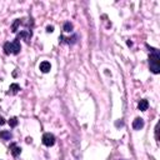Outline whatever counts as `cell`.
<instances>
[{
	"mask_svg": "<svg viewBox=\"0 0 160 160\" xmlns=\"http://www.w3.org/2000/svg\"><path fill=\"white\" fill-rule=\"evenodd\" d=\"M149 68H150V70L154 74H159L160 73V57H159L158 49L151 51V54L149 57Z\"/></svg>",
	"mask_w": 160,
	"mask_h": 160,
	"instance_id": "cell-1",
	"label": "cell"
},
{
	"mask_svg": "<svg viewBox=\"0 0 160 160\" xmlns=\"http://www.w3.org/2000/svg\"><path fill=\"white\" fill-rule=\"evenodd\" d=\"M43 144L45 145V146H53L55 144V136L53 135V134H50V133H45L44 135H43Z\"/></svg>",
	"mask_w": 160,
	"mask_h": 160,
	"instance_id": "cell-2",
	"label": "cell"
},
{
	"mask_svg": "<svg viewBox=\"0 0 160 160\" xmlns=\"http://www.w3.org/2000/svg\"><path fill=\"white\" fill-rule=\"evenodd\" d=\"M11 48H13V54L14 55H18L20 50H21V45H20V40L19 39H15L13 43H11Z\"/></svg>",
	"mask_w": 160,
	"mask_h": 160,
	"instance_id": "cell-3",
	"label": "cell"
},
{
	"mask_svg": "<svg viewBox=\"0 0 160 160\" xmlns=\"http://www.w3.org/2000/svg\"><path fill=\"white\" fill-rule=\"evenodd\" d=\"M9 150H10V153H11V155L13 156H19L20 155V153H21V148H19L15 143H13V144H10V146H9Z\"/></svg>",
	"mask_w": 160,
	"mask_h": 160,
	"instance_id": "cell-4",
	"label": "cell"
},
{
	"mask_svg": "<svg viewBox=\"0 0 160 160\" xmlns=\"http://www.w3.org/2000/svg\"><path fill=\"white\" fill-rule=\"evenodd\" d=\"M148 108H149V101H148L146 99H141V100L139 101V104H138V109H139L140 112H146Z\"/></svg>",
	"mask_w": 160,
	"mask_h": 160,
	"instance_id": "cell-5",
	"label": "cell"
},
{
	"mask_svg": "<svg viewBox=\"0 0 160 160\" xmlns=\"http://www.w3.org/2000/svg\"><path fill=\"white\" fill-rule=\"evenodd\" d=\"M39 69H40L41 73H49L50 69H51V65H50L49 62H41L40 65H39Z\"/></svg>",
	"mask_w": 160,
	"mask_h": 160,
	"instance_id": "cell-6",
	"label": "cell"
},
{
	"mask_svg": "<svg viewBox=\"0 0 160 160\" xmlns=\"http://www.w3.org/2000/svg\"><path fill=\"white\" fill-rule=\"evenodd\" d=\"M133 128H134L135 130L143 129V128H144V120H143L141 118H136V119L133 121Z\"/></svg>",
	"mask_w": 160,
	"mask_h": 160,
	"instance_id": "cell-7",
	"label": "cell"
},
{
	"mask_svg": "<svg viewBox=\"0 0 160 160\" xmlns=\"http://www.w3.org/2000/svg\"><path fill=\"white\" fill-rule=\"evenodd\" d=\"M0 138L3 140H10L13 138V134L9 130H3V131H0Z\"/></svg>",
	"mask_w": 160,
	"mask_h": 160,
	"instance_id": "cell-8",
	"label": "cell"
},
{
	"mask_svg": "<svg viewBox=\"0 0 160 160\" xmlns=\"http://www.w3.org/2000/svg\"><path fill=\"white\" fill-rule=\"evenodd\" d=\"M9 90H10V91H9V94H11V95H15V94H16V93L20 90V86H19L16 83H14V84H11V85H10Z\"/></svg>",
	"mask_w": 160,
	"mask_h": 160,
	"instance_id": "cell-9",
	"label": "cell"
},
{
	"mask_svg": "<svg viewBox=\"0 0 160 160\" xmlns=\"http://www.w3.org/2000/svg\"><path fill=\"white\" fill-rule=\"evenodd\" d=\"M4 53L7 55H10V54H13V48H11V43H5L4 44Z\"/></svg>",
	"mask_w": 160,
	"mask_h": 160,
	"instance_id": "cell-10",
	"label": "cell"
},
{
	"mask_svg": "<svg viewBox=\"0 0 160 160\" xmlns=\"http://www.w3.org/2000/svg\"><path fill=\"white\" fill-rule=\"evenodd\" d=\"M63 30H64L65 33H70V31H73V24H71L70 21H66V23L64 24Z\"/></svg>",
	"mask_w": 160,
	"mask_h": 160,
	"instance_id": "cell-11",
	"label": "cell"
},
{
	"mask_svg": "<svg viewBox=\"0 0 160 160\" xmlns=\"http://www.w3.org/2000/svg\"><path fill=\"white\" fill-rule=\"evenodd\" d=\"M20 24H21V20H20V19H16V21H15V23L13 24V26H11V31H13V33H16V31H18L16 29H18V26H19Z\"/></svg>",
	"mask_w": 160,
	"mask_h": 160,
	"instance_id": "cell-12",
	"label": "cell"
},
{
	"mask_svg": "<svg viewBox=\"0 0 160 160\" xmlns=\"http://www.w3.org/2000/svg\"><path fill=\"white\" fill-rule=\"evenodd\" d=\"M9 125H10V128H15L18 125V119L16 118H11L9 120Z\"/></svg>",
	"mask_w": 160,
	"mask_h": 160,
	"instance_id": "cell-13",
	"label": "cell"
},
{
	"mask_svg": "<svg viewBox=\"0 0 160 160\" xmlns=\"http://www.w3.org/2000/svg\"><path fill=\"white\" fill-rule=\"evenodd\" d=\"M155 139L156 141H159V124H156L155 126Z\"/></svg>",
	"mask_w": 160,
	"mask_h": 160,
	"instance_id": "cell-14",
	"label": "cell"
},
{
	"mask_svg": "<svg viewBox=\"0 0 160 160\" xmlns=\"http://www.w3.org/2000/svg\"><path fill=\"white\" fill-rule=\"evenodd\" d=\"M46 31L48 33H53V31H54V26H48L46 28Z\"/></svg>",
	"mask_w": 160,
	"mask_h": 160,
	"instance_id": "cell-15",
	"label": "cell"
},
{
	"mask_svg": "<svg viewBox=\"0 0 160 160\" xmlns=\"http://www.w3.org/2000/svg\"><path fill=\"white\" fill-rule=\"evenodd\" d=\"M4 124H5V119L4 118H0V126L4 125Z\"/></svg>",
	"mask_w": 160,
	"mask_h": 160,
	"instance_id": "cell-16",
	"label": "cell"
},
{
	"mask_svg": "<svg viewBox=\"0 0 160 160\" xmlns=\"http://www.w3.org/2000/svg\"><path fill=\"white\" fill-rule=\"evenodd\" d=\"M74 39H76V36H74V38H73V39H71V40H73V43H75V40H74ZM66 40H68V43H69V44H70V39H66Z\"/></svg>",
	"mask_w": 160,
	"mask_h": 160,
	"instance_id": "cell-17",
	"label": "cell"
},
{
	"mask_svg": "<svg viewBox=\"0 0 160 160\" xmlns=\"http://www.w3.org/2000/svg\"><path fill=\"white\" fill-rule=\"evenodd\" d=\"M31 140H33L31 138H28V139H26V141H28V143H31Z\"/></svg>",
	"mask_w": 160,
	"mask_h": 160,
	"instance_id": "cell-18",
	"label": "cell"
}]
</instances>
